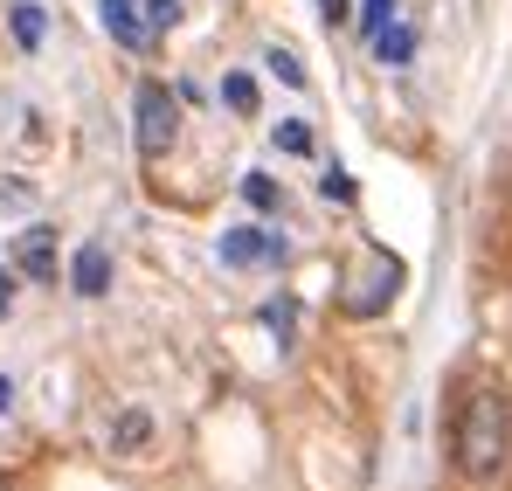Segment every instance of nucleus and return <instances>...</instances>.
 <instances>
[{"mask_svg":"<svg viewBox=\"0 0 512 491\" xmlns=\"http://www.w3.org/2000/svg\"><path fill=\"white\" fill-rule=\"evenodd\" d=\"M104 284H111V249L84 243L70 256V291H77V298H104Z\"/></svg>","mask_w":512,"mask_h":491,"instance_id":"7","label":"nucleus"},{"mask_svg":"<svg viewBox=\"0 0 512 491\" xmlns=\"http://www.w3.org/2000/svg\"><path fill=\"white\" fill-rule=\"evenodd\" d=\"M14 270L21 277H35V284H56V229H21L14 236Z\"/></svg>","mask_w":512,"mask_h":491,"instance_id":"4","label":"nucleus"},{"mask_svg":"<svg viewBox=\"0 0 512 491\" xmlns=\"http://www.w3.org/2000/svg\"><path fill=\"white\" fill-rule=\"evenodd\" d=\"M374 56H381V63H409V56H416V28H381V35H374Z\"/></svg>","mask_w":512,"mask_h":491,"instance_id":"10","label":"nucleus"},{"mask_svg":"<svg viewBox=\"0 0 512 491\" xmlns=\"http://www.w3.org/2000/svg\"><path fill=\"white\" fill-rule=\"evenodd\" d=\"M326 7V21H346V0H319Z\"/></svg>","mask_w":512,"mask_h":491,"instance_id":"20","label":"nucleus"},{"mask_svg":"<svg viewBox=\"0 0 512 491\" xmlns=\"http://www.w3.org/2000/svg\"><path fill=\"white\" fill-rule=\"evenodd\" d=\"M450 464L464 471V478H499L512 464V402L506 395H492V388H478L464 409H457V429H450Z\"/></svg>","mask_w":512,"mask_h":491,"instance_id":"1","label":"nucleus"},{"mask_svg":"<svg viewBox=\"0 0 512 491\" xmlns=\"http://www.w3.org/2000/svg\"><path fill=\"white\" fill-rule=\"evenodd\" d=\"M14 277H21V270H14V263H7V270H0V319H7V312H14Z\"/></svg>","mask_w":512,"mask_h":491,"instance_id":"19","label":"nucleus"},{"mask_svg":"<svg viewBox=\"0 0 512 491\" xmlns=\"http://www.w3.org/2000/svg\"><path fill=\"white\" fill-rule=\"evenodd\" d=\"M243 201H250L256 215H270L284 194H277V180H270V173H243Z\"/></svg>","mask_w":512,"mask_h":491,"instance_id":"12","label":"nucleus"},{"mask_svg":"<svg viewBox=\"0 0 512 491\" xmlns=\"http://www.w3.org/2000/svg\"><path fill=\"white\" fill-rule=\"evenodd\" d=\"M7 28H14V42H21L28 56H35V49H42V35H49V21H42V7H35V0H14V7H7Z\"/></svg>","mask_w":512,"mask_h":491,"instance_id":"9","label":"nucleus"},{"mask_svg":"<svg viewBox=\"0 0 512 491\" xmlns=\"http://www.w3.org/2000/svg\"><path fill=\"white\" fill-rule=\"evenodd\" d=\"M222 104H229L236 118H250V111H256V77H243V70H236V77H222Z\"/></svg>","mask_w":512,"mask_h":491,"instance_id":"11","label":"nucleus"},{"mask_svg":"<svg viewBox=\"0 0 512 491\" xmlns=\"http://www.w3.org/2000/svg\"><path fill=\"white\" fill-rule=\"evenodd\" d=\"M7 402H14V381H7V374H0V409H7Z\"/></svg>","mask_w":512,"mask_h":491,"instance_id":"21","label":"nucleus"},{"mask_svg":"<svg viewBox=\"0 0 512 491\" xmlns=\"http://www.w3.org/2000/svg\"><path fill=\"white\" fill-rule=\"evenodd\" d=\"M263 63H270V70H277V83H291V90H298V83H305V70H298V56H291V49H270V56H263Z\"/></svg>","mask_w":512,"mask_h":491,"instance_id":"15","label":"nucleus"},{"mask_svg":"<svg viewBox=\"0 0 512 491\" xmlns=\"http://www.w3.org/2000/svg\"><path fill=\"white\" fill-rule=\"evenodd\" d=\"M277 153H312V125L305 118H277Z\"/></svg>","mask_w":512,"mask_h":491,"instance_id":"13","label":"nucleus"},{"mask_svg":"<svg viewBox=\"0 0 512 491\" xmlns=\"http://www.w3.org/2000/svg\"><path fill=\"white\" fill-rule=\"evenodd\" d=\"M97 21L118 49H146V35H153V21H139V0H97Z\"/></svg>","mask_w":512,"mask_h":491,"instance_id":"6","label":"nucleus"},{"mask_svg":"<svg viewBox=\"0 0 512 491\" xmlns=\"http://www.w3.org/2000/svg\"><path fill=\"white\" fill-rule=\"evenodd\" d=\"M222 263H236V270H256V263H284V243L270 236V229H229L222 236Z\"/></svg>","mask_w":512,"mask_h":491,"instance_id":"5","label":"nucleus"},{"mask_svg":"<svg viewBox=\"0 0 512 491\" xmlns=\"http://www.w3.org/2000/svg\"><path fill=\"white\" fill-rule=\"evenodd\" d=\"M146 443H153V415L146 409H125L111 422V457H139Z\"/></svg>","mask_w":512,"mask_h":491,"instance_id":"8","label":"nucleus"},{"mask_svg":"<svg viewBox=\"0 0 512 491\" xmlns=\"http://www.w3.org/2000/svg\"><path fill=\"white\" fill-rule=\"evenodd\" d=\"M388 21H395V0H360V28L367 35H381Z\"/></svg>","mask_w":512,"mask_h":491,"instance_id":"14","label":"nucleus"},{"mask_svg":"<svg viewBox=\"0 0 512 491\" xmlns=\"http://www.w3.org/2000/svg\"><path fill=\"white\" fill-rule=\"evenodd\" d=\"M14 208H28V187L7 173V180H0V215H14Z\"/></svg>","mask_w":512,"mask_h":491,"instance_id":"16","label":"nucleus"},{"mask_svg":"<svg viewBox=\"0 0 512 491\" xmlns=\"http://www.w3.org/2000/svg\"><path fill=\"white\" fill-rule=\"evenodd\" d=\"M173 139H180V104L167 97V83H139V97H132V146H139V160H167Z\"/></svg>","mask_w":512,"mask_h":491,"instance_id":"2","label":"nucleus"},{"mask_svg":"<svg viewBox=\"0 0 512 491\" xmlns=\"http://www.w3.org/2000/svg\"><path fill=\"white\" fill-rule=\"evenodd\" d=\"M319 187H326V201H353V180H346L340 166H326V180H319Z\"/></svg>","mask_w":512,"mask_h":491,"instance_id":"17","label":"nucleus"},{"mask_svg":"<svg viewBox=\"0 0 512 491\" xmlns=\"http://www.w3.org/2000/svg\"><path fill=\"white\" fill-rule=\"evenodd\" d=\"M146 21H153V28H173V21H180V0H146Z\"/></svg>","mask_w":512,"mask_h":491,"instance_id":"18","label":"nucleus"},{"mask_svg":"<svg viewBox=\"0 0 512 491\" xmlns=\"http://www.w3.org/2000/svg\"><path fill=\"white\" fill-rule=\"evenodd\" d=\"M395 284H402V263L374 249V256H367V277H353V291H346V312H360V319L381 312V305L395 298Z\"/></svg>","mask_w":512,"mask_h":491,"instance_id":"3","label":"nucleus"}]
</instances>
